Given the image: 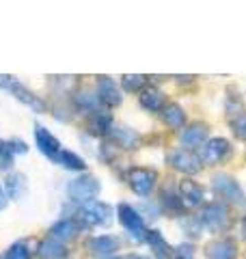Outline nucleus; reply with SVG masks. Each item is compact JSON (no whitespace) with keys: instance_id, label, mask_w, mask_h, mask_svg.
I'll list each match as a JSON object with an SVG mask.
<instances>
[{"instance_id":"obj_1","label":"nucleus","mask_w":246,"mask_h":259,"mask_svg":"<svg viewBox=\"0 0 246 259\" xmlns=\"http://www.w3.org/2000/svg\"><path fill=\"white\" fill-rule=\"evenodd\" d=\"M212 188H214V192L218 194L220 199L229 201V203H237V205L246 203L242 188L237 186V182L233 180L231 175H214V180H212Z\"/></svg>"},{"instance_id":"obj_2","label":"nucleus","mask_w":246,"mask_h":259,"mask_svg":"<svg viewBox=\"0 0 246 259\" xmlns=\"http://www.w3.org/2000/svg\"><path fill=\"white\" fill-rule=\"evenodd\" d=\"M69 197L73 201H80V203H89V201H95V197L100 194V182L91 175L78 177L69 184Z\"/></svg>"},{"instance_id":"obj_3","label":"nucleus","mask_w":246,"mask_h":259,"mask_svg":"<svg viewBox=\"0 0 246 259\" xmlns=\"http://www.w3.org/2000/svg\"><path fill=\"white\" fill-rule=\"evenodd\" d=\"M110 216H112V209L106 203H100V201H89L80 209V221L85 225H93V227L108 225Z\"/></svg>"},{"instance_id":"obj_4","label":"nucleus","mask_w":246,"mask_h":259,"mask_svg":"<svg viewBox=\"0 0 246 259\" xmlns=\"http://www.w3.org/2000/svg\"><path fill=\"white\" fill-rule=\"evenodd\" d=\"M119 221H121V225L126 227L130 233H132V238H136V240H145V238H147L143 216L138 214L134 207L121 203V205H119Z\"/></svg>"},{"instance_id":"obj_5","label":"nucleus","mask_w":246,"mask_h":259,"mask_svg":"<svg viewBox=\"0 0 246 259\" xmlns=\"http://www.w3.org/2000/svg\"><path fill=\"white\" fill-rule=\"evenodd\" d=\"M199 221L205 225V227H210V229H225L227 223H229V212H227V207L223 203H210V205H205L203 207V212H201V218Z\"/></svg>"},{"instance_id":"obj_6","label":"nucleus","mask_w":246,"mask_h":259,"mask_svg":"<svg viewBox=\"0 0 246 259\" xmlns=\"http://www.w3.org/2000/svg\"><path fill=\"white\" fill-rule=\"evenodd\" d=\"M155 177L158 175H155L153 171H149V168H132L130 175H128V180H130V186H132V190L136 194L147 197L155 186Z\"/></svg>"},{"instance_id":"obj_7","label":"nucleus","mask_w":246,"mask_h":259,"mask_svg":"<svg viewBox=\"0 0 246 259\" xmlns=\"http://www.w3.org/2000/svg\"><path fill=\"white\" fill-rule=\"evenodd\" d=\"M169 162L173 164V168H177V171H182V173H196L201 168V160L188 149L173 151L169 156Z\"/></svg>"},{"instance_id":"obj_8","label":"nucleus","mask_w":246,"mask_h":259,"mask_svg":"<svg viewBox=\"0 0 246 259\" xmlns=\"http://www.w3.org/2000/svg\"><path fill=\"white\" fill-rule=\"evenodd\" d=\"M35 139H37L39 149L44 151L48 158H50V160H59V153L63 151V149H61V143L56 141L46 127H41V125L35 127Z\"/></svg>"},{"instance_id":"obj_9","label":"nucleus","mask_w":246,"mask_h":259,"mask_svg":"<svg viewBox=\"0 0 246 259\" xmlns=\"http://www.w3.org/2000/svg\"><path fill=\"white\" fill-rule=\"evenodd\" d=\"M208 259H235L237 257V246L233 240H214L205 248Z\"/></svg>"},{"instance_id":"obj_10","label":"nucleus","mask_w":246,"mask_h":259,"mask_svg":"<svg viewBox=\"0 0 246 259\" xmlns=\"http://www.w3.org/2000/svg\"><path fill=\"white\" fill-rule=\"evenodd\" d=\"M229 141L225 139H212L208 145L203 147V162H208V164H216V162L225 160L229 156Z\"/></svg>"},{"instance_id":"obj_11","label":"nucleus","mask_w":246,"mask_h":259,"mask_svg":"<svg viewBox=\"0 0 246 259\" xmlns=\"http://www.w3.org/2000/svg\"><path fill=\"white\" fill-rule=\"evenodd\" d=\"M97 97H100V102H104L106 106H119L121 104V93H119L117 84L106 76L97 80Z\"/></svg>"},{"instance_id":"obj_12","label":"nucleus","mask_w":246,"mask_h":259,"mask_svg":"<svg viewBox=\"0 0 246 259\" xmlns=\"http://www.w3.org/2000/svg\"><path fill=\"white\" fill-rule=\"evenodd\" d=\"M179 194H182V205L194 207L203 203V188L192 180H184L179 184Z\"/></svg>"},{"instance_id":"obj_13","label":"nucleus","mask_w":246,"mask_h":259,"mask_svg":"<svg viewBox=\"0 0 246 259\" xmlns=\"http://www.w3.org/2000/svg\"><path fill=\"white\" fill-rule=\"evenodd\" d=\"M205 136H208V127H205L203 123H194V125L186 127L182 132V143L188 147V151H190V149L201 147L203 141H205Z\"/></svg>"},{"instance_id":"obj_14","label":"nucleus","mask_w":246,"mask_h":259,"mask_svg":"<svg viewBox=\"0 0 246 259\" xmlns=\"http://www.w3.org/2000/svg\"><path fill=\"white\" fill-rule=\"evenodd\" d=\"M39 255H41V259H63L67 253H65L63 242L54 240V238H48L39 244Z\"/></svg>"},{"instance_id":"obj_15","label":"nucleus","mask_w":246,"mask_h":259,"mask_svg":"<svg viewBox=\"0 0 246 259\" xmlns=\"http://www.w3.org/2000/svg\"><path fill=\"white\" fill-rule=\"evenodd\" d=\"M89 248L93 250L95 255H110L119 248V240L110 238V236H102V238H93L89 240Z\"/></svg>"},{"instance_id":"obj_16","label":"nucleus","mask_w":246,"mask_h":259,"mask_svg":"<svg viewBox=\"0 0 246 259\" xmlns=\"http://www.w3.org/2000/svg\"><path fill=\"white\" fill-rule=\"evenodd\" d=\"M162 119L164 123L171 127H184L186 123V112L177 106V104H169V106L162 108Z\"/></svg>"},{"instance_id":"obj_17","label":"nucleus","mask_w":246,"mask_h":259,"mask_svg":"<svg viewBox=\"0 0 246 259\" xmlns=\"http://www.w3.org/2000/svg\"><path fill=\"white\" fill-rule=\"evenodd\" d=\"M76 231H78V225L73 223V221H61V223H56L54 227H52V236L50 238H54V240H59V242H67V240H71L73 236H76Z\"/></svg>"},{"instance_id":"obj_18","label":"nucleus","mask_w":246,"mask_h":259,"mask_svg":"<svg viewBox=\"0 0 246 259\" xmlns=\"http://www.w3.org/2000/svg\"><path fill=\"white\" fill-rule=\"evenodd\" d=\"M141 104L147 110H160L162 104H164V95L155 87H147L141 93Z\"/></svg>"},{"instance_id":"obj_19","label":"nucleus","mask_w":246,"mask_h":259,"mask_svg":"<svg viewBox=\"0 0 246 259\" xmlns=\"http://www.w3.org/2000/svg\"><path fill=\"white\" fill-rule=\"evenodd\" d=\"M112 136H114V141H117L121 147H126V149H132L138 145V134L134 132V130H130V127H112Z\"/></svg>"},{"instance_id":"obj_20","label":"nucleus","mask_w":246,"mask_h":259,"mask_svg":"<svg viewBox=\"0 0 246 259\" xmlns=\"http://www.w3.org/2000/svg\"><path fill=\"white\" fill-rule=\"evenodd\" d=\"M145 240L151 244V248L155 250V255H158V257H162V259H167V257H169L171 248H169V244L164 242V238L160 236L158 231H147V238H145Z\"/></svg>"},{"instance_id":"obj_21","label":"nucleus","mask_w":246,"mask_h":259,"mask_svg":"<svg viewBox=\"0 0 246 259\" xmlns=\"http://www.w3.org/2000/svg\"><path fill=\"white\" fill-rule=\"evenodd\" d=\"M59 164H63L65 168H69V171H82L87 164H85V160H82L80 156H76V153H71V151H61L59 153Z\"/></svg>"},{"instance_id":"obj_22","label":"nucleus","mask_w":246,"mask_h":259,"mask_svg":"<svg viewBox=\"0 0 246 259\" xmlns=\"http://www.w3.org/2000/svg\"><path fill=\"white\" fill-rule=\"evenodd\" d=\"M9 89H11V91L15 93V97H18L20 102H26V104H30V106H35V108H39V110L44 108V104H41V102L37 100V97H35V95H32V93L28 91V89H24L22 84H18V82H15V80L11 82V87H9Z\"/></svg>"},{"instance_id":"obj_23","label":"nucleus","mask_w":246,"mask_h":259,"mask_svg":"<svg viewBox=\"0 0 246 259\" xmlns=\"http://www.w3.org/2000/svg\"><path fill=\"white\" fill-rule=\"evenodd\" d=\"M89 127H91L93 134H106V132H110V130H112V121H110L108 115L95 112L93 119H91V123H89Z\"/></svg>"},{"instance_id":"obj_24","label":"nucleus","mask_w":246,"mask_h":259,"mask_svg":"<svg viewBox=\"0 0 246 259\" xmlns=\"http://www.w3.org/2000/svg\"><path fill=\"white\" fill-rule=\"evenodd\" d=\"M24 177L22 175H11L9 180L5 182V188H7V197L9 199H18L20 194H22V190H24Z\"/></svg>"},{"instance_id":"obj_25","label":"nucleus","mask_w":246,"mask_h":259,"mask_svg":"<svg viewBox=\"0 0 246 259\" xmlns=\"http://www.w3.org/2000/svg\"><path fill=\"white\" fill-rule=\"evenodd\" d=\"M5 259H30L26 242H15V244L9 248V253H7Z\"/></svg>"},{"instance_id":"obj_26","label":"nucleus","mask_w":246,"mask_h":259,"mask_svg":"<svg viewBox=\"0 0 246 259\" xmlns=\"http://www.w3.org/2000/svg\"><path fill=\"white\" fill-rule=\"evenodd\" d=\"M147 82V78L145 76H123V89L126 91H141V89L145 87Z\"/></svg>"},{"instance_id":"obj_27","label":"nucleus","mask_w":246,"mask_h":259,"mask_svg":"<svg viewBox=\"0 0 246 259\" xmlns=\"http://www.w3.org/2000/svg\"><path fill=\"white\" fill-rule=\"evenodd\" d=\"M13 164V158H11V151L5 147H0V171H7V168H11Z\"/></svg>"},{"instance_id":"obj_28","label":"nucleus","mask_w":246,"mask_h":259,"mask_svg":"<svg viewBox=\"0 0 246 259\" xmlns=\"http://www.w3.org/2000/svg\"><path fill=\"white\" fill-rule=\"evenodd\" d=\"M233 132H235V136H240V139H246V115H240L233 121Z\"/></svg>"},{"instance_id":"obj_29","label":"nucleus","mask_w":246,"mask_h":259,"mask_svg":"<svg viewBox=\"0 0 246 259\" xmlns=\"http://www.w3.org/2000/svg\"><path fill=\"white\" fill-rule=\"evenodd\" d=\"M7 149H9L11 153H26V145H24L22 141H11L9 145H7Z\"/></svg>"},{"instance_id":"obj_30","label":"nucleus","mask_w":246,"mask_h":259,"mask_svg":"<svg viewBox=\"0 0 246 259\" xmlns=\"http://www.w3.org/2000/svg\"><path fill=\"white\" fill-rule=\"evenodd\" d=\"M7 205V194L3 192V188H0V209H3Z\"/></svg>"},{"instance_id":"obj_31","label":"nucleus","mask_w":246,"mask_h":259,"mask_svg":"<svg viewBox=\"0 0 246 259\" xmlns=\"http://www.w3.org/2000/svg\"><path fill=\"white\" fill-rule=\"evenodd\" d=\"M128 259H145V257H138V255H132V257H128Z\"/></svg>"},{"instance_id":"obj_32","label":"nucleus","mask_w":246,"mask_h":259,"mask_svg":"<svg viewBox=\"0 0 246 259\" xmlns=\"http://www.w3.org/2000/svg\"><path fill=\"white\" fill-rule=\"evenodd\" d=\"M244 231H246V218H244Z\"/></svg>"},{"instance_id":"obj_33","label":"nucleus","mask_w":246,"mask_h":259,"mask_svg":"<svg viewBox=\"0 0 246 259\" xmlns=\"http://www.w3.org/2000/svg\"><path fill=\"white\" fill-rule=\"evenodd\" d=\"M106 259H117V257H106Z\"/></svg>"},{"instance_id":"obj_34","label":"nucleus","mask_w":246,"mask_h":259,"mask_svg":"<svg viewBox=\"0 0 246 259\" xmlns=\"http://www.w3.org/2000/svg\"><path fill=\"white\" fill-rule=\"evenodd\" d=\"M179 259H184V257H179Z\"/></svg>"},{"instance_id":"obj_35","label":"nucleus","mask_w":246,"mask_h":259,"mask_svg":"<svg viewBox=\"0 0 246 259\" xmlns=\"http://www.w3.org/2000/svg\"><path fill=\"white\" fill-rule=\"evenodd\" d=\"M0 147H3V145H0Z\"/></svg>"}]
</instances>
